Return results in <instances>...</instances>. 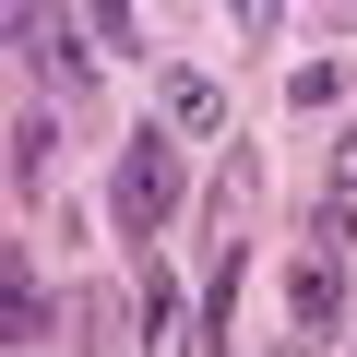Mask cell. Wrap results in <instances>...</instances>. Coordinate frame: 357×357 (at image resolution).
<instances>
[{
	"mask_svg": "<svg viewBox=\"0 0 357 357\" xmlns=\"http://www.w3.org/2000/svg\"><path fill=\"white\" fill-rule=\"evenodd\" d=\"M84 48H96V36H84L72 13H36V0L13 13V60H24V72H60V84H72V72H84Z\"/></svg>",
	"mask_w": 357,
	"mask_h": 357,
	"instance_id": "cell-2",
	"label": "cell"
},
{
	"mask_svg": "<svg viewBox=\"0 0 357 357\" xmlns=\"http://www.w3.org/2000/svg\"><path fill=\"white\" fill-rule=\"evenodd\" d=\"M333 203H357V131L333 143Z\"/></svg>",
	"mask_w": 357,
	"mask_h": 357,
	"instance_id": "cell-8",
	"label": "cell"
},
{
	"mask_svg": "<svg viewBox=\"0 0 357 357\" xmlns=\"http://www.w3.org/2000/svg\"><path fill=\"white\" fill-rule=\"evenodd\" d=\"M48 333V310H36V274H24V250H13V286H0V345H36Z\"/></svg>",
	"mask_w": 357,
	"mask_h": 357,
	"instance_id": "cell-6",
	"label": "cell"
},
{
	"mask_svg": "<svg viewBox=\"0 0 357 357\" xmlns=\"http://www.w3.org/2000/svg\"><path fill=\"white\" fill-rule=\"evenodd\" d=\"M286 321H298V357L333 345V333H345V274H333V262H298V274H286Z\"/></svg>",
	"mask_w": 357,
	"mask_h": 357,
	"instance_id": "cell-3",
	"label": "cell"
},
{
	"mask_svg": "<svg viewBox=\"0 0 357 357\" xmlns=\"http://www.w3.org/2000/svg\"><path fill=\"white\" fill-rule=\"evenodd\" d=\"M48 143H60V131H48L36 107H24V119H13V178H24V191H36V178H48Z\"/></svg>",
	"mask_w": 357,
	"mask_h": 357,
	"instance_id": "cell-7",
	"label": "cell"
},
{
	"mask_svg": "<svg viewBox=\"0 0 357 357\" xmlns=\"http://www.w3.org/2000/svg\"><path fill=\"white\" fill-rule=\"evenodd\" d=\"M167 119H178V131H215V119H227V84H215V72H167Z\"/></svg>",
	"mask_w": 357,
	"mask_h": 357,
	"instance_id": "cell-5",
	"label": "cell"
},
{
	"mask_svg": "<svg viewBox=\"0 0 357 357\" xmlns=\"http://www.w3.org/2000/svg\"><path fill=\"white\" fill-rule=\"evenodd\" d=\"M107 203H119V227H131V238H155V227H167V203H178V155H167V131H131V143H119Z\"/></svg>",
	"mask_w": 357,
	"mask_h": 357,
	"instance_id": "cell-1",
	"label": "cell"
},
{
	"mask_svg": "<svg viewBox=\"0 0 357 357\" xmlns=\"http://www.w3.org/2000/svg\"><path fill=\"white\" fill-rule=\"evenodd\" d=\"M191 345H203V310L178 298L167 274H143V357H191Z\"/></svg>",
	"mask_w": 357,
	"mask_h": 357,
	"instance_id": "cell-4",
	"label": "cell"
}]
</instances>
